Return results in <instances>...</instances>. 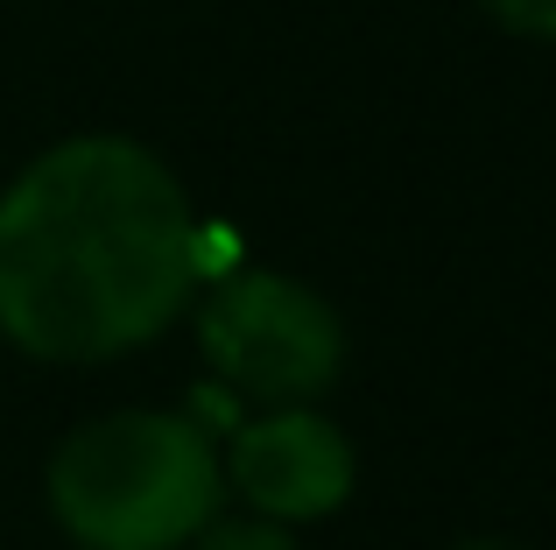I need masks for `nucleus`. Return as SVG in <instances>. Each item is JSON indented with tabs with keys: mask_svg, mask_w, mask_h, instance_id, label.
I'll return each instance as SVG.
<instances>
[{
	"mask_svg": "<svg viewBox=\"0 0 556 550\" xmlns=\"http://www.w3.org/2000/svg\"><path fill=\"white\" fill-rule=\"evenodd\" d=\"M204 234L184 184L127 135H71L0 191V332L28 360L92 367L177 325Z\"/></svg>",
	"mask_w": 556,
	"mask_h": 550,
	"instance_id": "f257e3e1",
	"label": "nucleus"
},
{
	"mask_svg": "<svg viewBox=\"0 0 556 550\" xmlns=\"http://www.w3.org/2000/svg\"><path fill=\"white\" fill-rule=\"evenodd\" d=\"M50 515L85 550H184L218 515V445L184 410H113L50 459Z\"/></svg>",
	"mask_w": 556,
	"mask_h": 550,
	"instance_id": "f03ea898",
	"label": "nucleus"
},
{
	"mask_svg": "<svg viewBox=\"0 0 556 550\" xmlns=\"http://www.w3.org/2000/svg\"><path fill=\"white\" fill-rule=\"evenodd\" d=\"M198 346L232 396L282 410L317 402L345 367V325L311 283L275 268H240L204 297Z\"/></svg>",
	"mask_w": 556,
	"mask_h": 550,
	"instance_id": "7ed1b4c3",
	"label": "nucleus"
},
{
	"mask_svg": "<svg viewBox=\"0 0 556 550\" xmlns=\"http://www.w3.org/2000/svg\"><path fill=\"white\" fill-rule=\"evenodd\" d=\"M218 473L268 523H317V515L345 509L359 466L339 424H325L311 402H282V410L232 424V452L218 459Z\"/></svg>",
	"mask_w": 556,
	"mask_h": 550,
	"instance_id": "20e7f679",
	"label": "nucleus"
},
{
	"mask_svg": "<svg viewBox=\"0 0 556 550\" xmlns=\"http://www.w3.org/2000/svg\"><path fill=\"white\" fill-rule=\"evenodd\" d=\"M190 550H303L296 537H289V523H268V515H254V523H204L198 537H190Z\"/></svg>",
	"mask_w": 556,
	"mask_h": 550,
	"instance_id": "39448f33",
	"label": "nucleus"
},
{
	"mask_svg": "<svg viewBox=\"0 0 556 550\" xmlns=\"http://www.w3.org/2000/svg\"><path fill=\"white\" fill-rule=\"evenodd\" d=\"M486 14L515 36H543L556 42V0H486Z\"/></svg>",
	"mask_w": 556,
	"mask_h": 550,
	"instance_id": "423d86ee",
	"label": "nucleus"
},
{
	"mask_svg": "<svg viewBox=\"0 0 556 550\" xmlns=\"http://www.w3.org/2000/svg\"><path fill=\"white\" fill-rule=\"evenodd\" d=\"M458 550H529V543H493V537H472V543H458Z\"/></svg>",
	"mask_w": 556,
	"mask_h": 550,
	"instance_id": "0eeeda50",
	"label": "nucleus"
}]
</instances>
